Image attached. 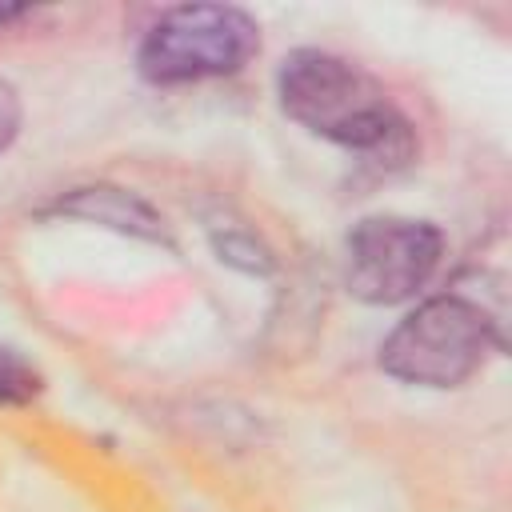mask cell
<instances>
[{"mask_svg": "<svg viewBox=\"0 0 512 512\" xmlns=\"http://www.w3.org/2000/svg\"><path fill=\"white\" fill-rule=\"evenodd\" d=\"M276 96L288 120L312 136L340 144L368 164L404 168L416 136L388 92L352 60L324 48H296L276 68Z\"/></svg>", "mask_w": 512, "mask_h": 512, "instance_id": "cell-1", "label": "cell"}, {"mask_svg": "<svg viewBox=\"0 0 512 512\" xmlns=\"http://www.w3.org/2000/svg\"><path fill=\"white\" fill-rule=\"evenodd\" d=\"M504 348V320L464 292L428 296L380 340V368L400 384L460 388Z\"/></svg>", "mask_w": 512, "mask_h": 512, "instance_id": "cell-2", "label": "cell"}, {"mask_svg": "<svg viewBox=\"0 0 512 512\" xmlns=\"http://www.w3.org/2000/svg\"><path fill=\"white\" fill-rule=\"evenodd\" d=\"M260 52V24L232 4L168 8L140 40L136 68L148 84H200L236 76Z\"/></svg>", "mask_w": 512, "mask_h": 512, "instance_id": "cell-3", "label": "cell"}, {"mask_svg": "<svg viewBox=\"0 0 512 512\" xmlns=\"http://www.w3.org/2000/svg\"><path fill=\"white\" fill-rule=\"evenodd\" d=\"M444 260V232L412 216H364L344 240V288L372 308L412 300Z\"/></svg>", "mask_w": 512, "mask_h": 512, "instance_id": "cell-4", "label": "cell"}, {"mask_svg": "<svg viewBox=\"0 0 512 512\" xmlns=\"http://www.w3.org/2000/svg\"><path fill=\"white\" fill-rule=\"evenodd\" d=\"M52 212L76 216V220H88V224H104L112 232H124V236H136V240H148V244H172L164 216L148 200H140L136 192L116 188V184L72 188L68 196H60L52 204Z\"/></svg>", "mask_w": 512, "mask_h": 512, "instance_id": "cell-5", "label": "cell"}, {"mask_svg": "<svg viewBox=\"0 0 512 512\" xmlns=\"http://www.w3.org/2000/svg\"><path fill=\"white\" fill-rule=\"evenodd\" d=\"M44 392V376L16 348H0V408L32 404Z\"/></svg>", "mask_w": 512, "mask_h": 512, "instance_id": "cell-6", "label": "cell"}, {"mask_svg": "<svg viewBox=\"0 0 512 512\" xmlns=\"http://www.w3.org/2000/svg\"><path fill=\"white\" fill-rule=\"evenodd\" d=\"M216 248H220V260L240 264L244 272H268V268H272L268 252H264L252 236H224V240H216Z\"/></svg>", "mask_w": 512, "mask_h": 512, "instance_id": "cell-7", "label": "cell"}, {"mask_svg": "<svg viewBox=\"0 0 512 512\" xmlns=\"http://www.w3.org/2000/svg\"><path fill=\"white\" fill-rule=\"evenodd\" d=\"M20 120H24V108H20V92L0 76V156L16 144L20 136Z\"/></svg>", "mask_w": 512, "mask_h": 512, "instance_id": "cell-8", "label": "cell"}, {"mask_svg": "<svg viewBox=\"0 0 512 512\" xmlns=\"http://www.w3.org/2000/svg\"><path fill=\"white\" fill-rule=\"evenodd\" d=\"M24 16V8H16V4H0V24H8V20H20Z\"/></svg>", "mask_w": 512, "mask_h": 512, "instance_id": "cell-9", "label": "cell"}]
</instances>
